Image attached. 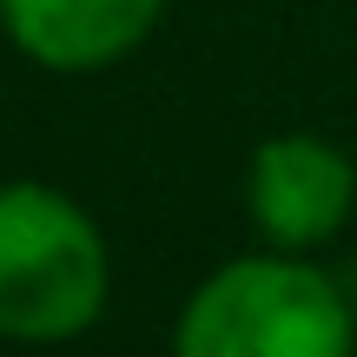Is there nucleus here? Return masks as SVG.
Wrapping results in <instances>:
<instances>
[{
  "mask_svg": "<svg viewBox=\"0 0 357 357\" xmlns=\"http://www.w3.org/2000/svg\"><path fill=\"white\" fill-rule=\"evenodd\" d=\"M172 357H357V311L311 252H245L178 305Z\"/></svg>",
  "mask_w": 357,
  "mask_h": 357,
  "instance_id": "nucleus-1",
  "label": "nucleus"
},
{
  "mask_svg": "<svg viewBox=\"0 0 357 357\" xmlns=\"http://www.w3.org/2000/svg\"><path fill=\"white\" fill-rule=\"evenodd\" d=\"M113 252L100 218L47 178H0V337L73 344L106 318Z\"/></svg>",
  "mask_w": 357,
  "mask_h": 357,
  "instance_id": "nucleus-2",
  "label": "nucleus"
},
{
  "mask_svg": "<svg viewBox=\"0 0 357 357\" xmlns=\"http://www.w3.org/2000/svg\"><path fill=\"white\" fill-rule=\"evenodd\" d=\"M357 212V166L324 132H271L245 166V218L271 252H311L344 238Z\"/></svg>",
  "mask_w": 357,
  "mask_h": 357,
  "instance_id": "nucleus-3",
  "label": "nucleus"
},
{
  "mask_svg": "<svg viewBox=\"0 0 357 357\" xmlns=\"http://www.w3.org/2000/svg\"><path fill=\"white\" fill-rule=\"evenodd\" d=\"M166 0H0V33L47 73H100L146 47Z\"/></svg>",
  "mask_w": 357,
  "mask_h": 357,
  "instance_id": "nucleus-4",
  "label": "nucleus"
}]
</instances>
